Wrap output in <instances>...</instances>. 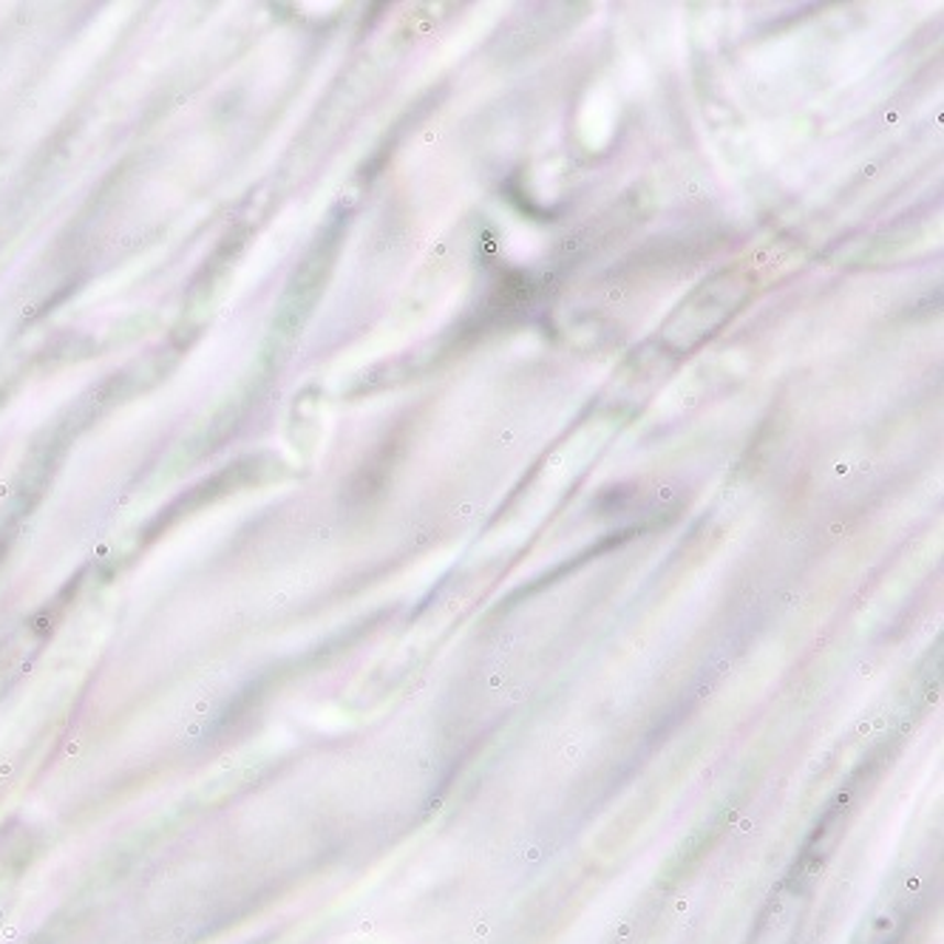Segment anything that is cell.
I'll return each mask as SVG.
<instances>
[{
  "label": "cell",
  "instance_id": "obj_1",
  "mask_svg": "<svg viewBox=\"0 0 944 944\" xmlns=\"http://www.w3.org/2000/svg\"><path fill=\"white\" fill-rule=\"evenodd\" d=\"M327 242L315 244L312 253L307 255V262L289 278L282 307H278V315H275L273 341L287 343L289 338L301 329L304 318H307L315 298H318V293L323 289V278H327L329 267H332V248H329Z\"/></svg>",
  "mask_w": 944,
  "mask_h": 944
}]
</instances>
